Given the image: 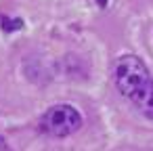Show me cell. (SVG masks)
<instances>
[{
    "label": "cell",
    "mask_w": 153,
    "mask_h": 151,
    "mask_svg": "<svg viewBox=\"0 0 153 151\" xmlns=\"http://www.w3.org/2000/svg\"><path fill=\"white\" fill-rule=\"evenodd\" d=\"M117 90L149 120H153V74L134 55H122L113 65Z\"/></svg>",
    "instance_id": "obj_1"
},
{
    "label": "cell",
    "mask_w": 153,
    "mask_h": 151,
    "mask_svg": "<svg viewBox=\"0 0 153 151\" xmlns=\"http://www.w3.org/2000/svg\"><path fill=\"white\" fill-rule=\"evenodd\" d=\"M99 2V7H107V0H97Z\"/></svg>",
    "instance_id": "obj_4"
},
{
    "label": "cell",
    "mask_w": 153,
    "mask_h": 151,
    "mask_svg": "<svg viewBox=\"0 0 153 151\" xmlns=\"http://www.w3.org/2000/svg\"><path fill=\"white\" fill-rule=\"evenodd\" d=\"M0 151H13V149L9 147V143H7L2 136H0Z\"/></svg>",
    "instance_id": "obj_3"
},
{
    "label": "cell",
    "mask_w": 153,
    "mask_h": 151,
    "mask_svg": "<svg viewBox=\"0 0 153 151\" xmlns=\"http://www.w3.org/2000/svg\"><path fill=\"white\" fill-rule=\"evenodd\" d=\"M80 126H82V113L74 105H67V103L51 107L40 118V130L55 138L69 136L76 130H80Z\"/></svg>",
    "instance_id": "obj_2"
}]
</instances>
